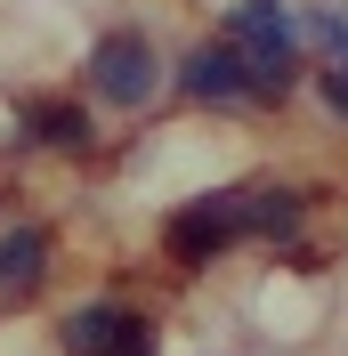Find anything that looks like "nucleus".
I'll return each mask as SVG.
<instances>
[{
    "mask_svg": "<svg viewBox=\"0 0 348 356\" xmlns=\"http://www.w3.org/2000/svg\"><path fill=\"white\" fill-rule=\"evenodd\" d=\"M300 227V195L292 186H267V195H243V235H292Z\"/></svg>",
    "mask_w": 348,
    "mask_h": 356,
    "instance_id": "6",
    "label": "nucleus"
},
{
    "mask_svg": "<svg viewBox=\"0 0 348 356\" xmlns=\"http://www.w3.org/2000/svg\"><path fill=\"white\" fill-rule=\"evenodd\" d=\"M89 89H97V106L113 113H138L162 89V57H154L146 33H106V41L89 49Z\"/></svg>",
    "mask_w": 348,
    "mask_h": 356,
    "instance_id": "1",
    "label": "nucleus"
},
{
    "mask_svg": "<svg viewBox=\"0 0 348 356\" xmlns=\"http://www.w3.org/2000/svg\"><path fill=\"white\" fill-rule=\"evenodd\" d=\"M316 89H324L332 106H340V113H348V65H332V73H324V81H316Z\"/></svg>",
    "mask_w": 348,
    "mask_h": 356,
    "instance_id": "9",
    "label": "nucleus"
},
{
    "mask_svg": "<svg viewBox=\"0 0 348 356\" xmlns=\"http://www.w3.org/2000/svg\"><path fill=\"white\" fill-rule=\"evenodd\" d=\"M41 259H49L41 227H8V235H0V291H24L33 275H41Z\"/></svg>",
    "mask_w": 348,
    "mask_h": 356,
    "instance_id": "5",
    "label": "nucleus"
},
{
    "mask_svg": "<svg viewBox=\"0 0 348 356\" xmlns=\"http://www.w3.org/2000/svg\"><path fill=\"white\" fill-rule=\"evenodd\" d=\"M178 89L203 97V106H235L243 89H251V57H243L235 41H203V49L178 57Z\"/></svg>",
    "mask_w": 348,
    "mask_h": 356,
    "instance_id": "3",
    "label": "nucleus"
},
{
    "mask_svg": "<svg viewBox=\"0 0 348 356\" xmlns=\"http://www.w3.org/2000/svg\"><path fill=\"white\" fill-rule=\"evenodd\" d=\"M243 235V195H195L187 211L171 219V251L178 259H211Z\"/></svg>",
    "mask_w": 348,
    "mask_h": 356,
    "instance_id": "4",
    "label": "nucleus"
},
{
    "mask_svg": "<svg viewBox=\"0 0 348 356\" xmlns=\"http://www.w3.org/2000/svg\"><path fill=\"white\" fill-rule=\"evenodd\" d=\"M33 138H41V146H57V154H89V113L41 106V113H33Z\"/></svg>",
    "mask_w": 348,
    "mask_h": 356,
    "instance_id": "7",
    "label": "nucleus"
},
{
    "mask_svg": "<svg viewBox=\"0 0 348 356\" xmlns=\"http://www.w3.org/2000/svg\"><path fill=\"white\" fill-rule=\"evenodd\" d=\"M300 33H308V41H324L332 57L348 65V17H340V8H308V17H300Z\"/></svg>",
    "mask_w": 348,
    "mask_h": 356,
    "instance_id": "8",
    "label": "nucleus"
},
{
    "mask_svg": "<svg viewBox=\"0 0 348 356\" xmlns=\"http://www.w3.org/2000/svg\"><path fill=\"white\" fill-rule=\"evenodd\" d=\"M65 356H154V332L138 316H122L113 300H97V308L65 316Z\"/></svg>",
    "mask_w": 348,
    "mask_h": 356,
    "instance_id": "2",
    "label": "nucleus"
}]
</instances>
